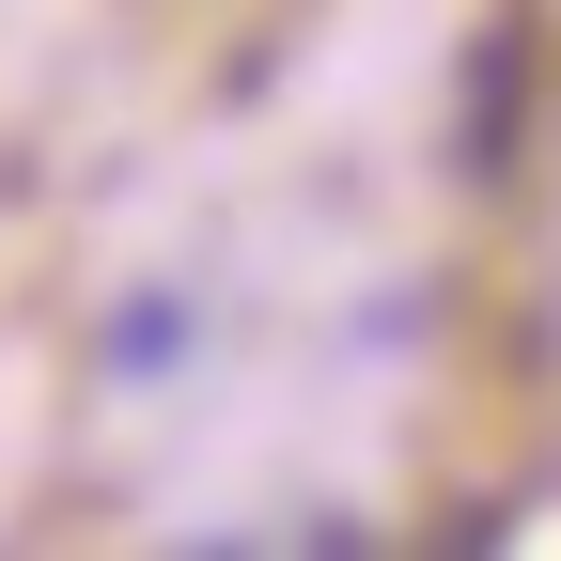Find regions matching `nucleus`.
<instances>
[{"mask_svg": "<svg viewBox=\"0 0 561 561\" xmlns=\"http://www.w3.org/2000/svg\"><path fill=\"white\" fill-rule=\"evenodd\" d=\"M187 343H203V297H187V280H140V297H110V328H94V375L110 390H157Z\"/></svg>", "mask_w": 561, "mask_h": 561, "instance_id": "nucleus-1", "label": "nucleus"}]
</instances>
